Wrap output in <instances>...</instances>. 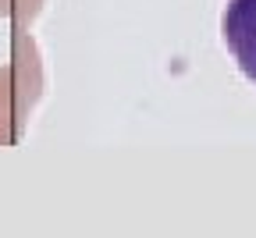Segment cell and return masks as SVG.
<instances>
[{
  "label": "cell",
  "instance_id": "obj_1",
  "mask_svg": "<svg viewBox=\"0 0 256 238\" xmlns=\"http://www.w3.org/2000/svg\"><path fill=\"white\" fill-rule=\"evenodd\" d=\"M220 40L238 72L256 86V0H228L220 14Z\"/></svg>",
  "mask_w": 256,
  "mask_h": 238
}]
</instances>
